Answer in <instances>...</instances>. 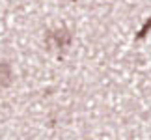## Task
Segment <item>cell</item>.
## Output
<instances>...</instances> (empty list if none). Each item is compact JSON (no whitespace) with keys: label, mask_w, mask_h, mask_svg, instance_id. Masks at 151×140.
Returning a JSON list of instances; mask_svg holds the SVG:
<instances>
[{"label":"cell","mask_w":151,"mask_h":140,"mask_svg":"<svg viewBox=\"0 0 151 140\" xmlns=\"http://www.w3.org/2000/svg\"><path fill=\"white\" fill-rule=\"evenodd\" d=\"M49 39H54L56 47L63 49V47H67L69 43H71V34H69L67 28H60V30H56V32H50Z\"/></svg>","instance_id":"obj_1"},{"label":"cell","mask_w":151,"mask_h":140,"mask_svg":"<svg viewBox=\"0 0 151 140\" xmlns=\"http://www.w3.org/2000/svg\"><path fill=\"white\" fill-rule=\"evenodd\" d=\"M11 79H13V75H11V66L8 62H2V64H0V88L9 86Z\"/></svg>","instance_id":"obj_2"},{"label":"cell","mask_w":151,"mask_h":140,"mask_svg":"<svg viewBox=\"0 0 151 140\" xmlns=\"http://www.w3.org/2000/svg\"><path fill=\"white\" fill-rule=\"evenodd\" d=\"M149 30H151V15H149V19L144 22V26L138 30V34H136V39H144L149 34Z\"/></svg>","instance_id":"obj_3"}]
</instances>
